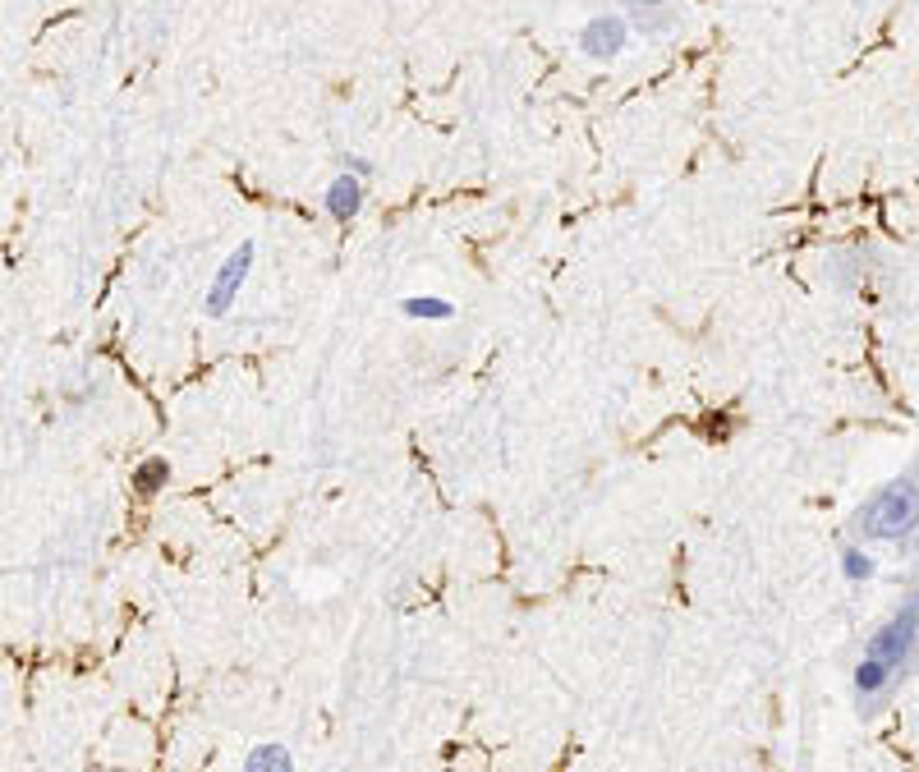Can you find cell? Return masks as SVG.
<instances>
[{
  "mask_svg": "<svg viewBox=\"0 0 919 772\" xmlns=\"http://www.w3.org/2000/svg\"><path fill=\"white\" fill-rule=\"evenodd\" d=\"M915 515H919L915 469H906V474L892 478L887 488H878L874 497L851 515V534H855V543H864V538H869V543H897V538L915 534Z\"/></svg>",
  "mask_w": 919,
  "mask_h": 772,
  "instance_id": "6da1fadb",
  "label": "cell"
},
{
  "mask_svg": "<svg viewBox=\"0 0 919 772\" xmlns=\"http://www.w3.org/2000/svg\"><path fill=\"white\" fill-rule=\"evenodd\" d=\"M841 575L851 579V584H864V579L874 575V557L860 543H841Z\"/></svg>",
  "mask_w": 919,
  "mask_h": 772,
  "instance_id": "9c48e42d",
  "label": "cell"
},
{
  "mask_svg": "<svg viewBox=\"0 0 919 772\" xmlns=\"http://www.w3.org/2000/svg\"><path fill=\"white\" fill-rule=\"evenodd\" d=\"M166 483H171V465H166V460H143V465H138V474H134L138 497H157Z\"/></svg>",
  "mask_w": 919,
  "mask_h": 772,
  "instance_id": "52a82bcc",
  "label": "cell"
},
{
  "mask_svg": "<svg viewBox=\"0 0 919 772\" xmlns=\"http://www.w3.org/2000/svg\"><path fill=\"white\" fill-rule=\"evenodd\" d=\"M915 644H919V612H915V598H906L901 602V612H892L874 635H869L864 658L883 662L897 681H906L910 667H915Z\"/></svg>",
  "mask_w": 919,
  "mask_h": 772,
  "instance_id": "7a4b0ae2",
  "label": "cell"
},
{
  "mask_svg": "<svg viewBox=\"0 0 919 772\" xmlns=\"http://www.w3.org/2000/svg\"><path fill=\"white\" fill-rule=\"evenodd\" d=\"M327 212L336 216V221H354L359 216V207H364V180L359 175H350V171H341L336 180L327 184Z\"/></svg>",
  "mask_w": 919,
  "mask_h": 772,
  "instance_id": "5b68a950",
  "label": "cell"
},
{
  "mask_svg": "<svg viewBox=\"0 0 919 772\" xmlns=\"http://www.w3.org/2000/svg\"><path fill=\"white\" fill-rule=\"evenodd\" d=\"M345 166H350V175H359V180H373V161H364V157H345Z\"/></svg>",
  "mask_w": 919,
  "mask_h": 772,
  "instance_id": "30bf717a",
  "label": "cell"
},
{
  "mask_svg": "<svg viewBox=\"0 0 919 772\" xmlns=\"http://www.w3.org/2000/svg\"><path fill=\"white\" fill-rule=\"evenodd\" d=\"M290 768H295V759H290L285 745H258V750L244 759V772H290Z\"/></svg>",
  "mask_w": 919,
  "mask_h": 772,
  "instance_id": "8992f818",
  "label": "cell"
},
{
  "mask_svg": "<svg viewBox=\"0 0 919 772\" xmlns=\"http://www.w3.org/2000/svg\"><path fill=\"white\" fill-rule=\"evenodd\" d=\"M625 42H630V19H621V14H593V19L579 28V51L589 60L621 56Z\"/></svg>",
  "mask_w": 919,
  "mask_h": 772,
  "instance_id": "277c9868",
  "label": "cell"
},
{
  "mask_svg": "<svg viewBox=\"0 0 919 772\" xmlns=\"http://www.w3.org/2000/svg\"><path fill=\"white\" fill-rule=\"evenodd\" d=\"M253 258H258V244H253V239H244V244H239V249L230 253L226 262H221V272H216L212 290H207V299H203L207 318H226V313H230V304L239 299V290H244V281H249V272H253Z\"/></svg>",
  "mask_w": 919,
  "mask_h": 772,
  "instance_id": "3957f363",
  "label": "cell"
},
{
  "mask_svg": "<svg viewBox=\"0 0 919 772\" xmlns=\"http://www.w3.org/2000/svg\"><path fill=\"white\" fill-rule=\"evenodd\" d=\"M625 5H635V10H658V5H667V0H625Z\"/></svg>",
  "mask_w": 919,
  "mask_h": 772,
  "instance_id": "8fae6325",
  "label": "cell"
},
{
  "mask_svg": "<svg viewBox=\"0 0 919 772\" xmlns=\"http://www.w3.org/2000/svg\"><path fill=\"white\" fill-rule=\"evenodd\" d=\"M400 308H405L409 318H428V322L455 318V304H451V299H437V295H414V299H405Z\"/></svg>",
  "mask_w": 919,
  "mask_h": 772,
  "instance_id": "ba28073f",
  "label": "cell"
}]
</instances>
